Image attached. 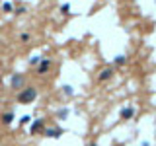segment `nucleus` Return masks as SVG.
Returning a JSON list of instances; mask_svg holds the SVG:
<instances>
[{"label":"nucleus","instance_id":"obj_1","mask_svg":"<svg viewBox=\"0 0 156 146\" xmlns=\"http://www.w3.org/2000/svg\"><path fill=\"white\" fill-rule=\"evenodd\" d=\"M35 97H37V90L35 88H26L18 94V102L20 103H31V102H35Z\"/></svg>","mask_w":156,"mask_h":146},{"label":"nucleus","instance_id":"obj_2","mask_svg":"<svg viewBox=\"0 0 156 146\" xmlns=\"http://www.w3.org/2000/svg\"><path fill=\"white\" fill-rule=\"evenodd\" d=\"M10 86H12V90H24V86H26V76L20 74V72L12 74V78H10Z\"/></svg>","mask_w":156,"mask_h":146},{"label":"nucleus","instance_id":"obj_3","mask_svg":"<svg viewBox=\"0 0 156 146\" xmlns=\"http://www.w3.org/2000/svg\"><path fill=\"white\" fill-rule=\"evenodd\" d=\"M63 133H65V131H63L61 127H47L45 131H43V134H45L47 138H58Z\"/></svg>","mask_w":156,"mask_h":146},{"label":"nucleus","instance_id":"obj_4","mask_svg":"<svg viewBox=\"0 0 156 146\" xmlns=\"http://www.w3.org/2000/svg\"><path fill=\"white\" fill-rule=\"evenodd\" d=\"M49 68H51V58H41V63L37 64V72L39 74H45Z\"/></svg>","mask_w":156,"mask_h":146},{"label":"nucleus","instance_id":"obj_5","mask_svg":"<svg viewBox=\"0 0 156 146\" xmlns=\"http://www.w3.org/2000/svg\"><path fill=\"white\" fill-rule=\"evenodd\" d=\"M111 76H113V68H104L98 78H100V82H105V80H109Z\"/></svg>","mask_w":156,"mask_h":146},{"label":"nucleus","instance_id":"obj_6","mask_svg":"<svg viewBox=\"0 0 156 146\" xmlns=\"http://www.w3.org/2000/svg\"><path fill=\"white\" fill-rule=\"evenodd\" d=\"M43 125H45V121H43V119H37V121H35V123L31 125V129H29V133H31V134L39 133V131L43 129Z\"/></svg>","mask_w":156,"mask_h":146},{"label":"nucleus","instance_id":"obj_7","mask_svg":"<svg viewBox=\"0 0 156 146\" xmlns=\"http://www.w3.org/2000/svg\"><path fill=\"white\" fill-rule=\"evenodd\" d=\"M135 115V109L133 107H127V109H121V119H131Z\"/></svg>","mask_w":156,"mask_h":146},{"label":"nucleus","instance_id":"obj_8","mask_svg":"<svg viewBox=\"0 0 156 146\" xmlns=\"http://www.w3.org/2000/svg\"><path fill=\"white\" fill-rule=\"evenodd\" d=\"M12 121H14V113H12V111H8V113L2 115V123H4V125H10Z\"/></svg>","mask_w":156,"mask_h":146},{"label":"nucleus","instance_id":"obj_9","mask_svg":"<svg viewBox=\"0 0 156 146\" xmlns=\"http://www.w3.org/2000/svg\"><path fill=\"white\" fill-rule=\"evenodd\" d=\"M2 12H6V14H10V12H14V4L12 2H4V4H2Z\"/></svg>","mask_w":156,"mask_h":146},{"label":"nucleus","instance_id":"obj_10","mask_svg":"<svg viewBox=\"0 0 156 146\" xmlns=\"http://www.w3.org/2000/svg\"><path fill=\"white\" fill-rule=\"evenodd\" d=\"M57 117H58V119H66V117H68V109H58V111H57Z\"/></svg>","mask_w":156,"mask_h":146},{"label":"nucleus","instance_id":"obj_11","mask_svg":"<svg viewBox=\"0 0 156 146\" xmlns=\"http://www.w3.org/2000/svg\"><path fill=\"white\" fill-rule=\"evenodd\" d=\"M127 63V57L125 55H119V57H115V64H125Z\"/></svg>","mask_w":156,"mask_h":146},{"label":"nucleus","instance_id":"obj_12","mask_svg":"<svg viewBox=\"0 0 156 146\" xmlns=\"http://www.w3.org/2000/svg\"><path fill=\"white\" fill-rule=\"evenodd\" d=\"M41 63V57H33V58H29V64L31 66H35V64H39Z\"/></svg>","mask_w":156,"mask_h":146},{"label":"nucleus","instance_id":"obj_13","mask_svg":"<svg viewBox=\"0 0 156 146\" xmlns=\"http://www.w3.org/2000/svg\"><path fill=\"white\" fill-rule=\"evenodd\" d=\"M68 10H70V4H63L61 6V12L63 14H68Z\"/></svg>","mask_w":156,"mask_h":146},{"label":"nucleus","instance_id":"obj_14","mask_svg":"<svg viewBox=\"0 0 156 146\" xmlns=\"http://www.w3.org/2000/svg\"><path fill=\"white\" fill-rule=\"evenodd\" d=\"M63 90H65V95H72V88L70 86H63Z\"/></svg>","mask_w":156,"mask_h":146},{"label":"nucleus","instance_id":"obj_15","mask_svg":"<svg viewBox=\"0 0 156 146\" xmlns=\"http://www.w3.org/2000/svg\"><path fill=\"white\" fill-rule=\"evenodd\" d=\"M20 39H22L24 43H26V41H29V33H22V35H20Z\"/></svg>","mask_w":156,"mask_h":146},{"label":"nucleus","instance_id":"obj_16","mask_svg":"<svg viewBox=\"0 0 156 146\" xmlns=\"http://www.w3.org/2000/svg\"><path fill=\"white\" fill-rule=\"evenodd\" d=\"M29 119H31L29 115H24V117H22V125H26V123H29Z\"/></svg>","mask_w":156,"mask_h":146},{"label":"nucleus","instance_id":"obj_17","mask_svg":"<svg viewBox=\"0 0 156 146\" xmlns=\"http://www.w3.org/2000/svg\"><path fill=\"white\" fill-rule=\"evenodd\" d=\"M24 12H26V8H24V6H20V8H16V14H24Z\"/></svg>","mask_w":156,"mask_h":146},{"label":"nucleus","instance_id":"obj_18","mask_svg":"<svg viewBox=\"0 0 156 146\" xmlns=\"http://www.w3.org/2000/svg\"><path fill=\"white\" fill-rule=\"evenodd\" d=\"M90 146H98V144H90Z\"/></svg>","mask_w":156,"mask_h":146}]
</instances>
